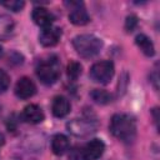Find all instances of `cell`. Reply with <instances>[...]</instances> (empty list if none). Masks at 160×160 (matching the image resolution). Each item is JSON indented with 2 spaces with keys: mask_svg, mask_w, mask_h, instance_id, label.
Wrapping results in <instances>:
<instances>
[{
  "mask_svg": "<svg viewBox=\"0 0 160 160\" xmlns=\"http://www.w3.org/2000/svg\"><path fill=\"white\" fill-rule=\"evenodd\" d=\"M110 132L122 142H132L136 136V121L128 114H115L109 125Z\"/></svg>",
  "mask_w": 160,
  "mask_h": 160,
  "instance_id": "cell-1",
  "label": "cell"
},
{
  "mask_svg": "<svg viewBox=\"0 0 160 160\" xmlns=\"http://www.w3.org/2000/svg\"><path fill=\"white\" fill-rule=\"evenodd\" d=\"M102 45V40L92 34H81L72 39L74 49L80 56L85 59L96 56L101 51Z\"/></svg>",
  "mask_w": 160,
  "mask_h": 160,
  "instance_id": "cell-2",
  "label": "cell"
},
{
  "mask_svg": "<svg viewBox=\"0 0 160 160\" xmlns=\"http://www.w3.org/2000/svg\"><path fill=\"white\" fill-rule=\"evenodd\" d=\"M36 75L40 81L45 85L54 84L60 75V64L56 56H50L45 60H41L36 66Z\"/></svg>",
  "mask_w": 160,
  "mask_h": 160,
  "instance_id": "cell-3",
  "label": "cell"
},
{
  "mask_svg": "<svg viewBox=\"0 0 160 160\" xmlns=\"http://www.w3.org/2000/svg\"><path fill=\"white\" fill-rule=\"evenodd\" d=\"M66 129L70 134L75 136H88L96 131L98 122L95 121V119H91L90 116L72 119L66 124Z\"/></svg>",
  "mask_w": 160,
  "mask_h": 160,
  "instance_id": "cell-4",
  "label": "cell"
},
{
  "mask_svg": "<svg viewBox=\"0 0 160 160\" xmlns=\"http://www.w3.org/2000/svg\"><path fill=\"white\" fill-rule=\"evenodd\" d=\"M114 64L109 60L95 62L90 69V78L100 84H108L114 76Z\"/></svg>",
  "mask_w": 160,
  "mask_h": 160,
  "instance_id": "cell-5",
  "label": "cell"
},
{
  "mask_svg": "<svg viewBox=\"0 0 160 160\" xmlns=\"http://www.w3.org/2000/svg\"><path fill=\"white\" fill-rule=\"evenodd\" d=\"M65 6L69 9V20L74 25L82 26L90 21V16L82 1H65Z\"/></svg>",
  "mask_w": 160,
  "mask_h": 160,
  "instance_id": "cell-6",
  "label": "cell"
},
{
  "mask_svg": "<svg viewBox=\"0 0 160 160\" xmlns=\"http://www.w3.org/2000/svg\"><path fill=\"white\" fill-rule=\"evenodd\" d=\"M105 150V144L100 139H92L81 148L84 160H98Z\"/></svg>",
  "mask_w": 160,
  "mask_h": 160,
  "instance_id": "cell-7",
  "label": "cell"
},
{
  "mask_svg": "<svg viewBox=\"0 0 160 160\" xmlns=\"http://www.w3.org/2000/svg\"><path fill=\"white\" fill-rule=\"evenodd\" d=\"M61 38V29L58 26H49L41 30L39 34V42L45 48L55 46Z\"/></svg>",
  "mask_w": 160,
  "mask_h": 160,
  "instance_id": "cell-8",
  "label": "cell"
},
{
  "mask_svg": "<svg viewBox=\"0 0 160 160\" xmlns=\"http://www.w3.org/2000/svg\"><path fill=\"white\" fill-rule=\"evenodd\" d=\"M36 92V86L30 78H20L15 85V94L19 99H30Z\"/></svg>",
  "mask_w": 160,
  "mask_h": 160,
  "instance_id": "cell-9",
  "label": "cell"
},
{
  "mask_svg": "<svg viewBox=\"0 0 160 160\" xmlns=\"http://www.w3.org/2000/svg\"><path fill=\"white\" fill-rule=\"evenodd\" d=\"M31 18L34 20V22L41 28H49L51 26V24L54 22L55 18L52 15V12L46 9V8H42V6H38L32 10V14H31Z\"/></svg>",
  "mask_w": 160,
  "mask_h": 160,
  "instance_id": "cell-10",
  "label": "cell"
},
{
  "mask_svg": "<svg viewBox=\"0 0 160 160\" xmlns=\"http://www.w3.org/2000/svg\"><path fill=\"white\" fill-rule=\"evenodd\" d=\"M45 115L41 110V108L36 104L26 105L22 110V119L29 124H39L44 120Z\"/></svg>",
  "mask_w": 160,
  "mask_h": 160,
  "instance_id": "cell-11",
  "label": "cell"
},
{
  "mask_svg": "<svg viewBox=\"0 0 160 160\" xmlns=\"http://www.w3.org/2000/svg\"><path fill=\"white\" fill-rule=\"evenodd\" d=\"M70 102L65 96H55L51 104V111L55 118H64L70 112Z\"/></svg>",
  "mask_w": 160,
  "mask_h": 160,
  "instance_id": "cell-12",
  "label": "cell"
},
{
  "mask_svg": "<svg viewBox=\"0 0 160 160\" xmlns=\"http://www.w3.org/2000/svg\"><path fill=\"white\" fill-rule=\"evenodd\" d=\"M69 139L62 134H56L51 139V150L55 155H62L69 150Z\"/></svg>",
  "mask_w": 160,
  "mask_h": 160,
  "instance_id": "cell-13",
  "label": "cell"
},
{
  "mask_svg": "<svg viewBox=\"0 0 160 160\" xmlns=\"http://www.w3.org/2000/svg\"><path fill=\"white\" fill-rule=\"evenodd\" d=\"M135 42L139 46V49L146 55V56H154L155 54V46L151 41V39L149 36H146L145 34H139L135 38Z\"/></svg>",
  "mask_w": 160,
  "mask_h": 160,
  "instance_id": "cell-14",
  "label": "cell"
},
{
  "mask_svg": "<svg viewBox=\"0 0 160 160\" xmlns=\"http://www.w3.org/2000/svg\"><path fill=\"white\" fill-rule=\"evenodd\" d=\"M15 22L9 15H0V40H5L14 32Z\"/></svg>",
  "mask_w": 160,
  "mask_h": 160,
  "instance_id": "cell-15",
  "label": "cell"
},
{
  "mask_svg": "<svg viewBox=\"0 0 160 160\" xmlns=\"http://www.w3.org/2000/svg\"><path fill=\"white\" fill-rule=\"evenodd\" d=\"M90 96H91V99L95 102L101 104V105L109 104L111 101V94L109 91H106V90H102V89H95V90H92L91 94H90Z\"/></svg>",
  "mask_w": 160,
  "mask_h": 160,
  "instance_id": "cell-16",
  "label": "cell"
},
{
  "mask_svg": "<svg viewBox=\"0 0 160 160\" xmlns=\"http://www.w3.org/2000/svg\"><path fill=\"white\" fill-rule=\"evenodd\" d=\"M81 71H82V68H81L80 62H78V61H70V62L68 64L66 74H68V78H69V79L76 80V79L81 75Z\"/></svg>",
  "mask_w": 160,
  "mask_h": 160,
  "instance_id": "cell-17",
  "label": "cell"
},
{
  "mask_svg": "<svg viewBox=\"0 0 160 160\" xmlns=\"http://www.w3.org/2000/svg\"><path fill=\"white\" fill-rule=\"evenodd\" d=\"M0 5L11 11H20L25 6V2L21 0H6V1H0Z\"/></svg>",
  "mask_w": 160,
  "mask_h": 160,
  "instance_id": "cell-18",
  "label": "cell"
},
{
  "mask_svg": "<svg viewBox=\"0 0 160 160\" xmlns=\"http://www.w3.org/2000/svg\"><path fill=\"white\" fill-rule=\"evenodd\" d=\"M138 18L135 16V15H129L128 18H126V20H125V29H126V31L128 32H131V31H134V29L138 26Z\"/></svg>",
  "mask_w": 160,
  "mask_h": 160,
  "instance_id": "cell-19",
  "label": "cell"
},
{
  "mask_svg": "<svg viewBox=\"0 0 160 160\" xmlns=\"http://www.w3.org/2000/svg\"><path fill=\"white\" fill-rule=\"evenodd\" d=\"M9 84H10V78H9V75H8L5 71L0 70V94H2V92L8 89Z\"/></svg>",
  "mask_w": 160,
  "mask_h": 160,
  "instance_id": "cell-20",
  "label": "cell"
},
{
  "mask_svg": "<svg viewBox=\"0 0 160 160\" xmlns=\"http://www.w3.org/2000/svg\"><path fill=\"white\" fill-rule=\"evenodd\" d=\"M69 159L70 160H84L82 159V152H81V148H74L72 150H70L69 154Z\"/></svg>",
  "mask_w": 160,
  "mask_h": 160,
  "instance_id": "cell-21",
  "label": "cell"
},
{
  "mask_svg": "<svg viewBox=\"0 0 160 160\" xmlns=\"http://www.w3.org/2000/svg\"><path fill=\"white\" fill-rule=\"evenodd\" d=\"M150 79H151V81L154 82V86H155V89H158V72L155 71L152 75H150Z\"/></svg>",
  "mask_w": 160,
  "mask_h": 160,
  "instance_id": "cell-22",
  "label": "cell"
},
{
  "mask_svg": "<svg viewBox=\"0 0 160 160\" xmlns=\"http://www.w3.org/2000/svg\"><path fill=\"white\" fill-rule=\"evenodd\" d=\"M5 144V138H4V135L0 132V146H2Z\"/></svg>",
  "mask_w": 160,
  "mask_h": 160,
  "instance_id": "cell-23",
  "label": "cell"
},
{
  "mask_svg": "<svg viewBox=\"0 0 160 160\" xmlns=\"http://www.w3.org/2000/svg\"><path fill=\"white\" fill-rule=\"evenodd\" d=\"M2 56H4V50H2V48L0 46V59H1Z\"/></svg>",
  "mask_w": 160,
  "mask_h": 160,
  "instance_id": "cell-24",
  "label": "cell"
}]
</instances>
